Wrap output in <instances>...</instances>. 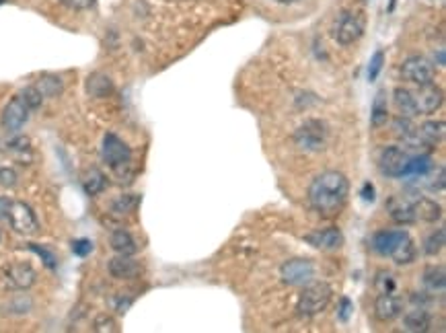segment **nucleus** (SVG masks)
<instances>
[{"instance_id": "f257e3e1", "label": "nucleus", "mask_w": 446, "mask_h": 333, "mask_svg": "<svg viewBox=\"0 0 446 333\" xmlns=\"http://www.w3.org/2000/svg\"><path fill=\"white\" fill-rule=\"evenodd\" d=\"M350 195V181L339 171H325L317 175L308 187V202L323 218L337 216Z\"/></svg>"}, {"instance_id": "412c9836", "label": "nucleus", "mask_w": 446, "mask_h": 333, "mask_svg": "<svg viewBox=\"0 0 446 333\" xmlns=\"http://www.w3.org/2000/svg\"><path fill=\"white\" fill-rule=\"evenodd\" d=\"M109 245L118 255H134L138 251V243L136 239L128 233V230H114L109 237Z\"/></svg>"}, {"instance_id": "cd10ccee", "label": "nucleus", "mask_w": 446, "mask_h": 333, "mask_svg": "<svg viewBox=\"0 0 446 333\" xmlns=\"http://www.w3.org/2000/svg\"><path fill=\"white\" fill-rule=\"evenodd\" d=\"M432 166H434L432 165V159L428 155H416L414 159L410 157L407 166H405V171H403L401 177H426Z\"/></svg>"}, {"instance_id": "6e6552de", "label": "nucleus", "mask_w": 446, "mask_h": 333, "mask_svg": "<svg viewBox=\"0 0 446 333\" xmlns=\"http://www.w3.org/2000/svg\"><path fill=\"white\" fill-rule=\"evenodd\" d=\"M6 218L10 222V228L19 235H35L39 230L37 216H35L33 208L25 202H12Z\"/></svg>"}, {"instance_id": "f704fd0d", "label": "nucleus", "mask_w": 446, "mask_h": 333, "mask_svg": "<svg viewBox=\"0 0 446 333\" xmlns=\"http://www.w3.org/2000/svg\"><path fill=\"white\" fill-rule=\"evenodd\" d=\"M383 64H385V52L383 50H376L374 56L370 58V64H368V80H376L381 70H383Z\"/></svg>"}, {"instance_id": "bb28decb", "label": "nucleus", "mask_w": 446, "mask_h": 333, "mask_svg": "<svg viewBox=\"0 0 446 333\" xmlns=\"http://www.w3.org/2000/svg\"><path fill=\"white\" fill-rule=\"evenodd\" d=\"M83 187L89 195H99L107 187V177L99 169H89L83 177Z\"/></svg>"}, {"instance_id": "1a4fd4ad", "label": "nucleus", "mask_w": 446, "mask_h": 333, "mask_svg": "<svg viewBox=\"0 0 446 333\" xmlns=\"http://www.w3.org/2000/svg\"><path fill=\"white\" fill-rule=\"evenodd\" d=\"M401 74L405 80L420 87V85H428L434 80V66L424 56H410L401 66Z\"/></svg>"}, {"instance_id": "dca6fc26", "label": "nucleus", "mask_w": 446, "mask_h": 333, "mask_svg": "<svg viewBox=\"0 0 446 333\" xmlns=\"http://www.w3.org/2000/svg\"><path fill=\"white\" fill-rule=\"evenodd\" d=\"M387 210H389L391 218H393L397 224H401V226L414 224V222H416L414 206H412V202H407V200H403V197H391V200L387 202Z\"/></svg>"}, {"instance_id": "c85d7f7f", "label": "nucleus", "mask_w": 446, "mask_h": 333, "mask_svg": "<svg viewBox=\"0 0 446 333\" xmlns=\"http://www.w3.org/2000/svg\"><path fill=\"white\" fill-rule=\"evenodd\" d=\"M35 87L39 89V93H41L43 97H58V95H62V91H64L62 78H60V76H54V74H43V76L35 83Z\"/></svg>"}, {"instance_id": "72a5a7b5", "label": "nucleus", "mask_w": 446, "mask_h": 333, "mask_svg": "<svg viewBox=\"0 0 446 333\" xmlns=\"http://www.w3.org/2000/svg\"><path fill=\"white\" fill-rule=\"evenodd\" d=\"M21 99L25 101V105L33 111V109H37V107H41V103H43V95L39 93V89L35 87V85H31V87H27V89H23V93H21Z\"/></svg>"}, {"instance_id": "e433bc0d", "label": "nucleus", "mask_w": 446, "mask_h": 333, "mask_svg": "<svg viewBox=\"0 0 446 333\" xmlns=\"http://www.w3.org/2000/svg\"><path fill=\"white\" fill-rule=\"evenodd\" d=\"M93 330H95V332L116 333L118 332V323H116L111 317H107V315H101V317H97V319H95V323H93Z\"/></svg>"}, {"instance_id": "7c9ffc66", "label": "nucleus", "mask_w": 446, "mask_h": 333, "mask_svg": "<svg viewBox=\"0 0 446 333\" xmlns=\"http://www.w3.org/2000/svg\"><path fill=\"white\" fill-rule=\"evenodd\" d=\"M445 237H446L445 228H438V230L430 233L428 239L424 241V253L430 255V257L438 255V253L445 249Z\"/></svg>"}, {"instance_id": "a19ab883", "label": "nucleus", "mask_w": 446, "mask_h": 333, "mask_svg": "<svg viewBox=\"0 0 446 333\" xmlns=\"http://www.w3.org/2000/svg\"><path fill=\"white\" fill-rule=\"evenodd\" d=\"M17 173L12 171V169H8V166H4V169H0V185L2 187H14L17 185Z\"/></svg>"}, {"instance_id": "f8f14e48", "label": "nucleus", "mask_w": 446, "mask_h": 333, "mask_svg": "<svg viewBox=\"0 0 446 333\" xmlns=\"http://www.w3.org/2000/svg\"><path fill=\"white\" fill-rule=\"evenodd\" d=\"M304 243H308L315 249L321 251H333L343 245V235L337 226H327V228H317L312 233L304 235Z\"/></svg>"}, {"instance_id": "4c0bfd02", "label": "nucleus", "mask_w": 446, "mask_h": 333, "mask_svg": "<svg viewBox=\"0 0 446 333\" xmlns=\"http://www.w3.org/2000/svg\"><path fill=\"white\" fill-rule=\"evenodd\" d=\"M352 313H354V303L350 301V299H341L339 301V307H337V317H339V321H350V317H352Z\"/></svg>"}, {"instance_id": "5701e85b", "label": "nucleus", "mask_w": 446, "mask_h": 333, "mask_svg": "<svg viewBox=\"0 0 446 333\" xmlns=\"http://www.w3.org/2000/svg\"><path fill=\"white\" fill-rule=\"evenodd\" d=\"M389 257L397 266H410L412 261H416V245H414V239L410 237V233L395 245V249Z\"/></svg>"}, {"instance_id": "4468645a", "label": "nucleus", "mask_w": 446, "mask_h": 333, "mask_svg": "<svg viewBox=\"0 0 446 333\" xmlns=\"http://www.w3.org/2000/svg\"><path fill=\"white\" fill-rule=\"evenodd\" d=\"M403 313V301L395 292H383L379 294L374 303V315L379 321H393Z\"/></svg>"}, {"instance_id": "f03ea898", "label": "nucleus", "mask_w": 446, "mask_h": 333, "mask_svg": "<svg viewBox=\"0 0 446 333\" xmlns=\"http://www.w3.org/2000/svg\"><path fill=\"white\" fill-rule=\"evenodd\" d=\"M331 294H333V290H331V286L327 282H308V284H304L297 301V313L304 319L323 313L327 309V305L331 303Z\"/></svg>"}, {"instance_id": "393cba45", "label": "nucleus", "mask_w": 446, "mask_h": 333, "mask_svg": "<svg viewBox=\"0 0 446 333\" xmlns=\"http://www.w3.org/2000/svg\"><path fill=\"white\" fill-rule=\"evenodd\" d=\"M114 91V83L107 74L95 72L87 78V93L91 97H107Z\"/></svg>"}, {"instance_id": "4be33fe9", "label": "nucleus", "mask_w": 446, "mask_h": 333, "mask_svg": "<svg viewBox=\"0 0 446 333\" xmlns=\"http://www.w3.org/2000/svg\"><path fill=\"white\" fill-rule=\"evenodd\" d=\"M422 282H424V288H426L428 294H440V292H445L446 288L445 268H443V266H430V268H426Z\"/></svg>"}, {"instance_id": "7ed1b4c3", "label": "nucleus", "mask_w": 446, "mask_h": 333, "mask_svg": "<svg viewBox=\"0 0 446 333\" xmlns=\"http://www.w3.org/2000/svg\"><path fill=\"white\" fill-rule=\"evenodd\" d=\"M329 140V128L323 120H306L297 132L295 142L300 151L304 153H321L327 147Z\"/></svg>"}, {"instance_id": "a18cd8bd", "label": "nucleus", "mask_w": 446, "mask_h": 333, "mask_svg": "<svg viewBox=\"0 0 446 333\" xmlns=\"http://www.w3.org/2000/svg\"><path fill=\"white\" fill-rule=\"evenodd\" d=\"M438 66H445V50H438Z\"/></svg>"}, {"instance_id": "c9c22d12", "label": "nucleus", "mask_w": 446, "mask_h": 333, "mask_svg": "<svg viewBox=\"0 0 446 333\" xmlns=\"http://www.w3.org/2000/svg\"><path fill=\"white\" fill-rule=\"evenodd\" d=\"M29 249H31L33 253H37V255L43 259V264H45L50 270H54V268H56V261H58V259H56V255L52 253V249H45L43 245H35V243H31V245H29Z\"/></svg>"}, {"instance_id": "f3484780", "label": "nucleus", "mask_w": 446, "mask_h": 333, "mask_svg": "<svg viewBox=\"0 0 446 333\" xmlns=\"http://www.w3.org/2000/svg\"><path fill=\"white\" fill-rule=\"evenodd\" d=\"M109 274L118 280H130L134 276H138L140 272V266L138 261H134L130 255H118L114 259H109Z\"/></svg>"}, {"instance_id": "39448f33", "label": "nucleus", "mask_w": 446, "mask_h": 333, "mask_svg": "<svg viewBox=\"0 0 446 333\" xmlns=\"http://www.w3.org/2000/svg\"><path fill=\"white\" fill-rule=\"evenodd\" d=\"M364 27H366V21H364L362 12L346 10V12H341V17L337 19L335 27H333V37L341 45H352L362 37Z\"/></svg>"}, {"instance_id": "a211bd4d", "label": "nucleus", "mask_w": 446, "mask_h": 333, "mask_svg": "<svg viewBox=\"0 0 446 333\" xmlns=\"http://www.w3.org/2000/svg\"><path fill=\"white\" fill-rule=\"evenodd\" d=\"M430 313L424 307H414L403 315V330L410 333H424L430 327Z\"/></svg>"}, {"instance_id": "20e7f679", "label": "nucleus", "mask_w": 446, "mask_h": 333, "mask_svg": "<svg viewBox=\"0 0 446 333\" xmlns=\"http://www.w3.org/2000/svg\"><path fill=\"white\" fill-rule=\"evenodd\" d=\"M101 157L107 165L111 166L116 173H124L126 169H130L132 163V151L130 147L116 134H105L103 138V147H101Z\"/></svg>"}, {"instance_id": "6ab92c4d", "label": "nucleus", "mask_w": 446, "mask_h": 333, "mask_svg": "<svg viewBox=\"0 0 446 333\" xmlns=\"http://www.w3.org/2000/svg\"><path fill=\"white\" fill-rule=\"evenodd\" d=\"M414 206V214L416 220H424V222H438L443 218V206L436 204L430 197H420L416 202H412Z\"/></svg>"}, {"instance_id": "de8ad7c7", "label": "nucleus", "mask_w": 446, "mask_h": 333, "mask_svg": "<svg viewBox=\"0 0 446 333\" xmlns=\"http://www.w3.org/2000/svg\"><path fill=\"white\" fill-rule=\"evenodd\" d=\"M4 2H6V0H0V4H4Z\"/></svg>"}, {"instance_id": "2eb2a0df", "label": "nucleus", "mask_w": 446, "mask_h": 333, "mask_svg": "<svg viewBox=\"0 0 446 333\" xmlns=\"http://www.w3.org/2000/svg\"><path fill=\"white\" fill-rule=\"evenodd\" d=\"M407 235V230H381L372 237V249L383 255V257H389L395 249V245Z\"/></svg>"}, {"instance_id": "58836bf2", "label": "nucleus", "mask_w": 446, "mask_h": 333, "mask_svg": "<svg viewBox=\"0 0 446 333\" xmlns=\"http://www.w3.org/2000/svg\"><path fill=\"white\" fill-rule=\"evenodd\" d=\"M72 251L78 257H87L93 251V243L89 239H76V241H72Z\"/></svg>"}, {"instance_id": "9b49d317", "label": "nucleus", "mask_w": 446, "mask_h": 333, "mask_svg": "<svg viewBox=\"0 0 446 333\" xmlns=\"http://www.w3.org/2000/svg\"><path fill=\"white\" fill-rule=\"evenodd\" d=\"M407 161H410V155L401 147H385L381 157H379V166H381L383 175L397 179V177L403 175Z\"/></svg>"}, {"instance_id": "b1692460", "label": "nucleus", "mask_w": 446, "mask_h": 333, "mask_svg": "<svg viewBox=\"0 0 446 333\" xmlns=\"http://www.w3.org/2000/svg\"><path fill=\"white\" fill-rule=\"evenodd\" d=\"M389 122V103H387V93L379 91L374 101H372V111H370V124L372 128H383Z\"/></svg>"}, {"instance_id": "423d86ee", "label": "nucleus", "mask_w": 446, "mask_h": 333, "mask_svg": "<svg viewBox=\"0 0 446 333\" xmlns=\"http://www.w3.org/2000/svg\"><path fill=\"white\" fill-rule=\"evenodd\" d=\"M37 280V272L23 261L17 264H8L2 272H0V282L4 284L6 290H29Z\"/></svg>"}, {"instance_id": "c03bdc74", "label": "nucleus", "mask_w": 446, "mask_h": 333, "mask_svg": "<svg viewBox=\"0 0 446 333\" xmlns=\"http://www.w3.org/2000/svg\"><path fill=\"white\" fill-rule=\"evenodd\" d=\"M10 200L8 197H0V222L8 216V208H10Z\"/></svg>"}, {"instance_id": "0eeeda50", "label": "nucleus", "mask_w": 446, "mask_h": 333, "mask_svg": "<svg viewBox=\"0 0 446 333\" xmlns=\"http://www.w3.org/2000/svg\"><path fill=\"white\" fill-rule=\"evenodd\" d=\"M315 264L310 259H304V257H295V259H288L282 264L280 268V278L284 284L288 286H304L308 282H312L315 278Z\"/></svg>"}, {"instance_id": "2f4dec72", "label": "nucleus", "mask_w": 446, "mask_h": 333, "mask_svg": "<svg viewBox=\"0 0 446 333\" xmlns=\"http://www.w3.org/2000/svg\"><path fill=\"white\" fill-rule=\"evenodd\" d=\"M393 130H395V134L401 138V142L410 140V138L418 132V128L414 126V122H412L410 118H403V116H399V118L393 122Z\"/></svg>"}, {"instance_id": "49530a36", "label": "nucleus", "mask_w": 446, "mask_h": 333, "mask_svg": "<svg viewBox=\"0 0 446 333\" xmlns=\"http://www.w3.org/2000/svg\"><path fill=\"white\" fill-rule=\"evenodd\" d=\"M276 2H280V4H293V2H297V0H276Z\"/></svg>"}, {"instance_id": "a878e982", "label": "nucleus", "mask_w": 446, "mask_h": 333, "mask_svg": "<svg viewBox=\"0 0 446 333\" xmlns=\"http://www.w3.org/2000/svg\"><path fill=\"white\" fill-rule=\"evenodd\" d=\"M418 134L422 136V140L428 144V147H436L438 142H443V138H445V122H436V120H432V122H426V124H422V128H418Z\"/></svg>"}, {"instance_id": "c756f323", "label": "nucleus", "mask_w": 446, "mask_h": 333, "mask_svg": "<svg viewBox=\"0 0 446 333\" xmlns=\"http://www.w3.org/2000/svg\"><path fill=\"white\" fill-rule=\"evenodd\" d=\"M138 202H140V195H136V193H126V195L118 197V200L111 204V212L118 214V216L130 214V212H134V208L138 206Z\"/></svg>"}, {"instance_id": "37998d69", "label": "nucleus", "mask_w": 446, "mask_h": 333, "mask_svg": "<svg viewBox=\"0 0 446 333\" xmlns=\"http://www.w3.org/2000/svg\"><path fill=\"white\" fill-rule=\"evenodd\" d=\"M360 195H362V200L364 202H374V185L370 183V181H366L364 185H362V191H360Z\"/></svg>"}, {"instance_id": "79ce46f5", "label": "nucleus", "mask_w": 446, "mask_h": 333, "mask_svg": "<svg viewBox=\"0 0 446 333\" xmlns=\"http://www.w3.org/2000/svg\"><path fill=\"white\" fill-rule=\"evenodd\" d=\"M62 2L70 8H76V10H85V8H91L95 4V0H62Z\"/></svg>"}, {"instance_id": "aec40b11", "label": "nucleus", "mask_w": 446, "mask_h": 333, "mask_svg": "<svg viewBox=\"0 0 446 333\" xmlns=\"http://www.w3.org/2000/svg\"><path fill=\"white\" fill-rule=\"evenodd\" d=\"M393 101H395V107L399 109V116L410 118V120H414L418 116V105H416V99H414L412 91H407L403 87H397L393 91Z\"/></svg>"}, {"instance_id": "473e14b6", "label": "nucleus", "mask_w": 446, "mask_h": 333, "mask_svg": "<svg viewBox=\"0 0 446 333\" xmlns=\"http://www.w3.org/2000/svg\"><path fill=\"white\" fill-rule=\"evenodd\" d=\"M374 288H376L379 294H383V292H395V288H397L395 276L391 272H379L376 278H374Z\"/></svg>"}, {"instance_id": "9d476101", "label": "nucleus", "mask_w": 446, "mask_h": 333, "mask_svg": "<svg viewBox=\"0 0 446 333\" xmlns=\"http://www.w3.org/2000/svg\"><path fill=\"white\" fill-rule=\"evenodd\" d=\"M29 107L25 105V101L21 99V95L12 97L6 107L2 109V118H0V124L2 128L8 132V134H17L29 120Z\"/></svg>"}, {"instance_id": "ddd939ff", "label": "nucleus", "mask_w": 446, "mask_h": 333, "mask_svg": "<svg viewBox=\"0 0 446 333\" xmlns=\"http://www.w3.org/2000/svg\"><path fill=\"white\" fill-rule=\"evenodd\" d=\"M416 99V105H418V114H434L443 107V101H445V93L440 87H436L434 83H428V85H420L418 93L414 95Z\"/></svg>"}, {"instance_id": "ea45409f", "label": "nucleus", "mask_w": 446, "mask_h": 333, "mask_svg": "<svg viewBox=\"0 0 446 333\" xmlns=\"http://www.w3.org/2000/svg\"><path fill=\"white\" fill-rule=\"evenodd\" d=\"M432 181L428 183V187L432 191H443L445 189V166H438V177H436V169L432 166Z\"/></svg>"}]
</instances>
